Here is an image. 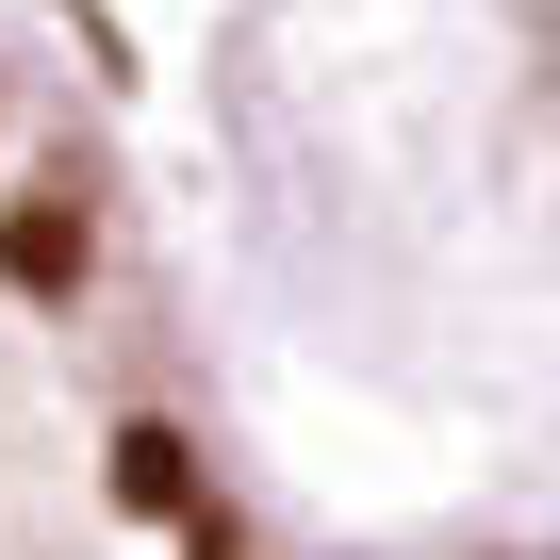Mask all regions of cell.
<instances>
[{"mask_svg":"<svg viewBox=\"0 0 560 560\" xmlns=\"http://www.w3.org/2000/svg\"><path fill=\"white\" fill-rule=\"evenodd\" d=\"M100 478H116V511H132V527H182V544H231V511H214V478H198V445H182L165 412H132Z\"/></svg>","mask_w":560,"mask_h":560,"instance_id":"2","label":"cell"},{"mask_svg":"<svg viewBox=\"0 0 560 560\" xmlns=\"http://www.w3.org/2000/svg\"><path fill=\"white\" fill-rule=\"evenodd\" d=\"M0 280L67 314L83 280H100V198H83V182H34V198H0Z\"/></svg>","mask_w":560,"mask_h":560,"instance_id":"1","label":"cell"}]
</instances>
